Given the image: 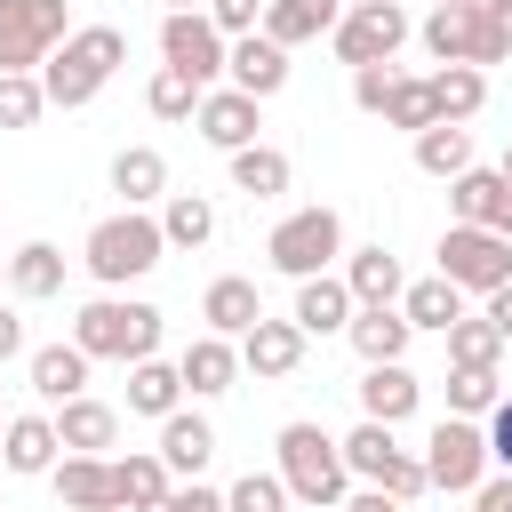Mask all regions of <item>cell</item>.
<instances>
[{
  "mask_svg": "<svg viewBox=\"0 0 512 512\" xmlns=\"http://www.w3.org/2000/svg\"><path fill=\"white\" fill-rule=\"evenodd\" d=\"M120 64H128V32H120V24H72V32L48 48L40 88H48V104L80 112V104H96V96L112 88Z\"/></svg>",
  "mask_w": 512,
  "mask_h": 512,
  "instance_id": "6da1fadb",
  "label": "cell"
},
{
  "mask_svg": "<svg viewBox=\"0 0 512 512\" xmlns=\"http://www.w3.org/2000/svg\"><path fill=\"white\" fill-rule=\"evenodd\" d=\"M72 344L88 352V360H152L160 352V312L144 304V296H96V304H80L72 312Z\"/></svg>",
  "mask_w": 512,
  "mask_h": 512,
  "instance_id": "7a4b0ae2",
  "label": "cell"
},
{
  "mask_svg": "<svg viewBox=\"0 0 512 512\" xmlns=\"http://www.w3.org/2000/svg\"><path fill=\"white\" fill-rule=\"evenodd\" d=\"M280 480H288V496L296 504H320V512H336L344 504V488H352V472H344V448L320 432V424H280Z\"/></svg>",
  "mask_w": 512,
  "mask_h": 512,
  "instance_id": "3957f363",
  "label": "cell"
},
{
  "mask_svg": "<svg viewBox=\"0 0 512 512\" xmlns=\"http://www.w3.org/2000/svg\"><path fill=\"white\" fill-rule=\"evenodd\" d=\"M88 272L104 280V288H128V280H144L160 256H168V240H160V216H144V208H120V216H104V224H88Z\"/></svg>",
  "mask_w": 512,
  "mask_h": 512,
  "instance_id": "277c9868",
  "label": "cell"
},
{
  "mask_svg": "<svg viewBox=\"0 0 512 512\" xmlns=\"http://www.w3.org/2000/svg\"><path fill=\"white\" fill-rule=\"evenodd\" d=\"M416 32H424V48H432L440 64H480V72H488V64L512 56V24H504V16H480L472 0H432V16H424Z\"/></svg>",
  "mask_w": 512,
  "mask_h": 512,
  "instance_id": "5b68a950",
  "label": "cell"
},
{
  "mask_svg": "<svg viewBox=\"0 0 512 512\" xmlns=\"http://www.w3.org/2000/svg\"><path fill=\"white\" fill-rule=\"evenodd\" d=\"M264 256H272V272H288V280H312V272H336V256H344V216L336 208H288L280 224H272V240H264Z\"/></svg>",
  "mask_w": 512,
  "mask_h": 512,
  "instance_id": "8992f818",
  "label": "cell"
},
{
  "mask_svg": "<svg viewBox=\"0 0 512 512\" xmlns=\"http://www.w3.org/2000/svg\"><path fill=\"white\" fill-rule=\"evenodd\" d=\"M336 448H344V472H352V480H368V488H384V496H400V504L424 496V456H408V448L392 440V424H368V416H360V432H344Z\"/></svg>",
  "mask_w": 512,
  "mask_h": 512,
  "instance_id": "52a82bcc",
  "label": "cell"
},
{
  "mask_svg": "<svg viewBox=\"0 0 512 512\" xmlns=\"http://www.w3.org/2000/svg\"><path fill=\"white\" fill-rule=\"evenodd\" d=\"M408 32H416V24H408L400 0H352V8L328 24V48H336V64H392Z\"/></svg>",
  "mask_w": 512,
  "mask_h": 512,
  "instance_id": "ba28073f",
  "label": "cell"
},
{
  "mask_svg": "<svg viewBox=\"0 0 512 512\" xmlns=\"http://www.w3.org/2000/svg\"><path fill=\"white\" fill-rule=\"evenodd\" d=\"M440 280H456L464 296H488L512 280V240L488 224H448L440 232Z\"/></svg>",
  "mask_w": 512,
  "mask_h": 512,
  "instance_id": "9c48e42d",
  "label": "cell"
},
{
  "mask_svg": "<svg viewBox=\"0 0 512 512\" xmlns=\"http://www.w3.org/2000/svg\"><path fill=\"white\" fill-rule=\"evenodd\" d=\"M488 480V432L472 416H440L432 440H424V488H448V496H472Z\"/></svg>",
  "mask_w": 512,
  "mask_h": 512,
  "instance_id": "30bf717a",
  "label": "cell"
},
{
  "mask_svg": "<svg viewBox=\"0 0 512 512\" xmlns=\"http://www.w3.org/2000/svg\"><path fill=\"white\" fill-rule=\"evenodd\" d=\"M64 32H72L64 0H0V72H40Z\"/></svg>",
  "mask_w": 512,
  "mask_h": 512,
  "instance_id": "8fae6325",
  "label": "cell"
},
{
  "mask_svg": "<svg viewBox=\"0 0 512 512\" xmlns=\"http://www.w3.org/2000/svg\"><path fill=\"white\" fill-rule=\"evenodd\" d=\"M224 32L208 24V8H168L160 16V56H168V72H184L192 88H216L224 80Z\"/></svg>",
  "mask_w": 512,
  "mask_h": 512,
  "instance_id": "7c38bea8",
  "label": "cell"
},
{
  "mask_svg": "<svg viewBox=\"0 0 512 512\" xmlns=\"http://www.w3.org/2000/svg\"><path fill=\"white\" fill-rule=\"evenodd\" d=\"M304 344H312V336H304L296 320H264V312H256V328L240 336V368H248L256 384H280V376L304 368Z\"/></svg>",
  "mask_w": 512,
  "mask_h": 512,
  "instance_id": "4fadbf2b",
  "label": "cell"
},
{
  "mask_svg": "<svg viewBox=\"0 0 512 512\" xmlns=\"http://www.w3.org/2000/svg\"><path fill=\"white\" fill-rule=\"evenodd\" d=\"M224 80H232L240 96H256V104L280 96V88H288V48L264 40V32H240V40L224 48Z\"/></svg>",
  "mask_w": 512,
  "mask_h": 512,
  "instance_id": "5bb4252c",
  "label": "cell"
},
{
  "mask_svg": "<svg viewBox=\"0 0 512 512\" xmlns=\"http://www.w3.org/2000/svg\"><path fill=\"white\" fill-rule=\"evenodd\" d=\"M416 400H424V384L408 376V360H368V376H360V416L368 424H408L416 416Z\"/></svg>",
  "mask_w": 512,
  "mask_h": 512,
  "instance_id": "9a60e30c",
  "label": "cell"
},
{
  "mask_svg": "<svg viewBox=\"0 0 512 512\" xmlns=\"http://www.w3.org/2000/svg\"><path fill=\"white\" fill-rule=\"evenodd\" d=\"M192 128H200L216 152H240V144H256V96H240L232 80H224V88H200Z\"/></svg>",
  "mask_w": 512,
  "mask_h": 512,
  "instance_id": "2e32d148",
  "label": "cell"
},
{
  "mask_svg": "<svg viewBox=\"0 0 512 512\" xmlns=\"http://www.w3.org/2000/svg\"><path fill=\"white\" fill-rule=\"evenodd\" d=\"M48 416H56V440H64V456H104V448L120 440V408H104V400H88V392L56 400Z\"/></svg>",
  "mask_w": 512,
  "mask_h": 512,
  "instance_id": "e0dca14e",
  "label": "cell"
},
{
  "mask_svg": "<svg viewBox=\"0 0 512 512\" xmlns=\"http://www.w3.org/2000/svg\"><path fill=\"white\" fill-rule=\"evenodd\" d=\"M208 456H216V424H208L200 408H168V416H160V464H168L176 480H200Z\"/></svg>",
  "mask_w": 512,
  "mask_h": 512,
  "instance_id": "ac0fdd59",
  "label": "cell"
},
{
  "mask_svg": "<svg viewBox=\"0 0 512 512\" xmlns=\"http://www.w3.org/2000/svg\"><path fill=\"white\" fill-rule=\"evenodd\" d=\"M176 376H184L192 400H216V392H232V376H240V344H232V336H192V344L176 352Z\"/></svg>",
  "mask_w": 512,
  "mask_h": 512,
  "instance_id": "d6986e66",
  "label": "cell"
},
{
  "mask_svg": "<svg viewBox=\"0 0 512 512\" xmlns=\"http://www.w3.org/2000/svg\"><path fill=\"white\" fill-rule=\"evenodd\" d=\"M304 336H344V320H352V288H344V272H312V280H296V312H288Z\"/></svg>",
  "mask_w": 512,
  "mask_h": 512,
  "instance_id": "ffe728a7",
  "label": "cell"
},
{
  "mask_svg": "<svg viewBox=\"0 0 512 512\" xmlns=\"http://www.w3.org/2000/svg\"><path fill=\"white\" fill-rule=\"evenodd\" d=\"M56 456H64L56 416H8V432H0V464H8V472L40 480V472H56Z\"/></svg>",
  "mask_w": 512,
  "mask_h": 512,
  "instance_id": "44dd1931",
  "label": "cell"
},
{
  "mask_svg": "<svg viewBox=\"0 0 512 512\" xmlns=\"http://www.w3.org/2000/svg\"><path fill=\"white\" fill-rule=\"evenodd\" d=\"M112 192H120V208L168 200V160H160V144H120V152H112Z\"/></svg>",
  "mask_w": 512,
  "mask_h": 512,
  "instance_id": "7402d4cb",
  "label": "cell"
},
{
  "mask_svg": "<svg viewBox=\"0 0 512 512\" xmlns=\"http://www.w3.org/2000/svg\"><path fill=\"white\" fill-rule=\"evenodd\" d=\"M344 288H352V304H400L408 272H400V256L376 240V248H344Z\"/></svg>",
  "mask_w": 512,
  "mask_h": 512,
  "instance_id": "603a6c76",
  "label": "cell"
},
{
  "mask_svg": "<svg viewBox=\"0 0 512 512\" xmlns=\"http://www.w3.org/2000/svg\"><path fill=\"white\" fill-rule=\"evenodd\" d=\"M256 312H264V296H256V280H240V272L208 280V296H200V320H208V336H232V344L256 328Z\"/></svg>",
  "mask_w": 512,
  "mask_h": 512,
  "instance_id": "cb8c5ba5",
  "label": "cell"
},
{
  "mask_svg": "<svg viewBox=\"0 0 512 512\" xmlns=\"http://www.w3.org/2000/svg\"><path fill=\"white\" fill-rule=\"evenodd\" d=\"M344 336H352V352H360V360H400L416 328H408V312H400V304H352Z\"/></svg>",
  "mask_w": 512,
  "mask_h": 512,
  "instance_id": "d4e9b609",
  "label": "cell"
},
{
  "mask_svg": "<svg viewBox=\"0 0 512 512\" xmlns=\"http://www.w3.org/2000/svg\"><path fill=\"white\" fill-rule=\"evenodd\" d=\"M168 488H176V472L160 464V448H128V456H112V496H120V512H152Z\"/></svg>",
  "mask_w": 512,
  "mask_h": 512,
  "instance_id": "484cf974",
  "label": "cell"
},
{
  "mask_svg": "<svg viewBox=\"0 0 512 512\" xmlns=\"http://www.w3.org/2000/svg\"><path fill=\"white\" fill-rule=\"evenodd\" d=\"M24 376H32V392L56 408V400L88 392V352H80V344H40V352H24Z\"/></svg>",
  "mask_w": 512,
  "mask_h": 512,
  "instance_id": "4316f807",
  "label": "cell"
},
{
  "mask_svg": "<svg viewBox=\"0 0 512 512\" xmlns=\"http://www.w3.org/2000/svg\"><path fill=\"white\" fill-rule=\"evenodd\" d=\"M56 496L72 504V512H120V496H112V464L104 456H56Z\"/></svg>",
  "mask_w": 512,
  "mask_h": 512,
  "instance_id": "83f0119b",
  "label": "cell"
},
{
  "mask_svg": "<svg viewBox=\"0 0 512 512\" xmlns=\"http://www.w3.org/2000/svg\"><path fill=\"white\" fill-rule=\"evenodd\" d=\"M344 16V0H264V40H280V48H304V40H320L328 24Z\"/></svg>",
  "mask_w": 512,
  "mask_h": 512,
  "instance_id": "f1b7e54d",
  "label": "cell"
},
{
  "mask_svg": "<svg viewBox=\"0 0 512 512\" xmlns=\"http://www.w3.org/2000/svg\"><path fill=\"white\" fill-rule=\"evenodd\" d=\"M56 288H64V248H56V240H24V248L8 256V296L48 304Z\"/></svg>",
  "mask_w": 512,
  "mask_h": 512,
  "instance_id": "f546056e",
  "label": "cell"
},
{
  "mask_svg": "<svg viewBox=\"0 0 512 512\" xmlns=\"http://www.w3.org/2000/svg\"><path fill=\"white\" fill-rule=\"evenodd\" d=\"M168 408H184V376H176V360H128V416H168Z\"/></svg>",
  "mask_w": 512,
  "mask_h": 512,
  "instance_id": "4dcf8cb0",
  "label": "cell"
},
{
  "mask_svg": "<svg viewBox=\"0 0 512 512\" xmlns=\"http://www.w3.org/2000/svg\"><path fill=\"white\" fill-rule=\"evenodd\" d=\"M232 160V192H248V200H280L288 192V152L280 144H240V152H224Z\"/></svg>",
  "mask_w": 512,
  "mask_h": 512,
  "instance_id": "1f68e13d",
  "label": "cell"
},
{
  "mask_svg": "<svg viewBox=\"0 0 512 512\" xmlns=\"http://www.w3.org/2000/svg\"><path fill=\"white\" fill-rule=\"evenodd\" d=\"M424 88H432V112L440 120H472L488 104V72L480 64H440V72H424Z\"/></svg>",
  "mask_w": 512,
  "mask_h": 512,
  "instance_id": "d6a6232c",
  "label": "cell"
},
{
  "mask_svg": "<svg viewBox=\"0 0 512 512\" xmlns=\"http://www.w3.org/2000/svg\"><path fill=\"white\" fill-rule=\"evenodd\" d=\"M416 168L440 176V184L464 176V168H472V128H464V120H432V128H416Z\"/></svg>",
  "mask_w": 512,
  "mask_h": 512,
  "instance_id": "836d02e7",
  "label": "cell"
},
{
  "mask_svg": "<svg viewBox=\"0 0 512 512\" xmlns=\"http://www.w3.org/2000/svg\"><path fill=\"white\" fill-rule=\"evenodd\" d=\"M160 240L168 248H208L216 240V200L208 192H168L160 200Z\"/></svg>",
  "mask_w": 512,
  "mask_h": 512,
  "instance_id": "e575fe53",
  "label": "cell"
},
{
  "mask_svg": "<svg viewBox=\"0 0 512 512\" xmlns=\"http://www.w3.org/2000/svg\"><path fill=\"white\" fill-rule=\"evenodd\" d=\"M400 312H408V328H432V336H440L448 320H464V288L440 280V272H432V280H408V288H400Z\"/></svg>",
  "mask_w": 512,
  "mask_h": 512,
  "instance_id": "d590c367",
  "label": "cell"
},
{
  "mask_svg": "<svg viewBox=\"0 0 512 512\" xmlns=\"http://www.w3.org/2000/svg\"><path fill=\"white\" fill-rule=\"evenodd\" d=\"M440 336H448V368H496V360H504V336H496L488 312H480V320L464 312V320H448Z\"/></svg>",
  "mask_w": 512,
  "mask_h": 512,
  "instance_id": "8d00e7d4",
  "label": "cell"
},
{
  "mask_svg": "<svg viewBox=\"0 0 512 512\" xmlns=\"http://www.w3.org/2000/svg\"><path fill=\"white\" fill-rule=\"evenodd\" d=\"M496 200H504V176H496V168H464V176H448V216H456V224H488Z\"/></svg>",
  "mask_w": 512,
  "mask_h": 512,
  "instance_id": "74e56055",
  "label": "cell"
},
{
  "mask_svg": "<svg viewBox=\"0 0 512 512\" xmlns=\"http://www.w3.org/2000/svg\"><path fill=\"white\" fill-rule=\"evenodd\" d=\"M384 128H400V136H416V128H432L440 112H432V88L424 80H392V96H384V112H376Z\"/></svg>",
  "mask_w": 512,
  "mask_h": 512,
  "instance_id": "f35d334b",
  "label": "cell"
},
{
  "mask_svg": "<svg viewBox=\"0 0 512 512\" xmlns=\"http://www.w3.org/2000/svg\"><path fill=\"white\" fill-rule=\"evenodd\" d=\"M40 112H48L40 72H0V128H32Z\"/></svg>",
  "mask_w": 512,
  "mask_h": 512,
  "instance_id": "ab89813d",
  "label": "cell"
},
{
  "mask_svg": "<svg viewBox=\"0 0 512 512\" xmlns=\"http://www.w3.org/2000/svg\"><path fill=\"white\" fill-rule=\"evenodd\" d=\"M296 496H288V480L280 472H240L232 488H224V512H288Z\"/></svg>",
  "mask_w": 512,
  "mask_h": 512,
  "instance_id": "60d3db41",
  "label": "cell"
},
{
  "mask_svg": "<svg viewBox=\"0 0 512 512\" xmlns=\"http://www.w3.org/2000/svg\"><path fill=\"white\" fill-rule=\"evenodd\" d=\"M144 112H152V120H192V112H200V88H192L184 72H168V64H160V72H152V88H144Z\"/></svg>",
  "mask_w": 512,
  "mask_h": 512,
  "instance_id": "b9f144b4",
  "label": "cell"
},
{
  "mask_svg": "<svg viewBox=\"0 0 512 512\" xmlns=\"http://www.w3.org/2000/svg\"><path fill=\"white\" fill-rule=\"evenodd\" d=\"M496 368H448V416H488L496 408Z\"/></svg>",
  "mask_w": 512,
  "mask_h": 512,
  "instance_id": "7bdbcfd3",
  "label": "cell"
},
{
  "mask_svg": "<svg viewBox=\"0 0 512 512\" xmlns=\"http://www.w3.org/2000/svg\"><path fill=\"white\" fill-rule=\"evenodd\" d=\"M200 8H208V24H216L224 40H240V32L264 24V0H200Z\"/></svg>",
  "mask_w": 512,
  "mask_h": 512,
  "instance_id": "ee69618b",
  "label": "cell"
},
{
  "mask_svg": "<svg viewBox=\"0 0 512 512\" xmlns=\"http://www.w3.org/2000/svg\"><path fill=\"white\" fill-rule=\"evenodd\" d=\"M480 432H488V472H512V392H496Z\"/></svg>",
  "mask_w": 512,
  "mask_h": 512,
  "instance_id": "f6af8a7d",
  "label": "cell"
},
{
  "mask_svg": "<svg viewBox=\"0 0 512 512\" xmlns=\"http://www.w3.org/2000/svg\"><path fill=\"white\" fill-rule=\"evenodd\" d=\"M392 80H400L392 64H352V104H360V112H384V96H392Z\"/></svg>",
  "mask_w": 512,
  "mask_h": 512,
  "instance_id": "bcb514c9",
  "label": "cell"
},
{
  "mask_svg": "<svg viewBox=\"0 0 512 512\" xmlns=\"http://www.w3.org/2000/svg\"><path fill=\"white\" fill-rule=\"evenodd\" d=\"M472 512H512V472L480 480V488H472Z\"/></svg>",
  "mask_w": 512,
  "mask_h": 512,
  "instance_id": "7dc6e473",
  "label": "cell"
},
{
  "mask_svg": "<svg viewBox=\"0 0 512 512\" xmlns=\"http://www.w3.org/2000/svg\"><path fill=\"white\" fill-rule=\"evenodd\" d=\"M8 360H24V320L0 304V368H8Z\"/></svg>",
  "mask_w": 512,
  "mask_h": 512,
  "instance_id": "c3c4849f",
  "label": "cell"
},
{
  "mask_svg": "<svg viewBox=\"0 0 512 512\" xmlns=\"http://www.w3.org/2000/svg\"><path fill=\"white\" fill-rule=\"evenodd\" d=\"M488 320H496V336L512 344V280H504V288H488Z\"/></svg>",
  "mask_w": 512,
  "mask_h": 512,
  "instance_id": "681fc988",
  "label": "cell"
},
{
  "mask_svg": "<svg viewBox=\"0 0 512 512\" xmlns=\"http://www.w3.org/2000/svg\"><path fill=\"white\" fill-rule=\"evenodd\" d=\"M344 512H408V504H400V496H384V488H368V496H352Z\"/></svg>",
  "mask_w": 512,
  "mask_h": 512,
  "instance_id": "f907efd6",
  "label": "cell"
},
{
  "mask_svg": "<svg viewBox=\"0 0 512 512\" xmlns=\"http://www.w3.org/2000/svg\"><path fill=\"white\" fill-rule=\"evenodd\" d=\"M488 232H504V240H512V184H504V200L488 208Z\"/></svg>",
  "mask_w": 512,
  "mask_h": 512,
  "instance_id": "816d5d0a",
  "label": "cell"
},
{
  "mask_svg": "<svg viewBox=\"0 0 512 512\" xmlns=\"http://www.w3.org/2000/svg\"><path fill=\"white\" fill-rule=\"evenodd\" d=\"M472 8H480V16H504V24H512V0H472Z\"/></svg>",
  "mask_w": 512,
  "mask_h": 512,
  "instance_id": "f5cc1de1",
  "label": "cell"
},
{
  "mask_svg": "<svg viewBox=\"0 0 512 512\" xmlns=\"http://www.w3.org/2000/svg\"><path fill=\"white\" fill-rule=\"evenodd\" d=\"M496 176H504V184H512V144H504V168H496Z\"/></svg>",
  "mask_w": 512,
  "mask_h": 512,
  "instance_id": "db71d44e",
  "label": "cell"
},
{
  "mask_svg": "<svg viewBox=\"0 0 512 512\" xmlns=\"http://www.w3.org/2000/svg\"><path fill=\"white\" fill-rule=\"evenodd\" d=\"M0 288H8V256H0Z\"/></svg>",
  "mask_w": 512,
  "mask_h": 512,
  "instance_id": "11a10c76",
  "label": "cell"
},
{
  "mask_svg": "<svg viewBox=\"0 0 512 512\" xmlns=\"http://www.w3.org/2000/svg\"><path fill=\"white\" fill-rule=\"evenodd\" d=\"M288 512H320V504H288Z\"/></svg>",
  "mask_w": 512,
  "mask_h": 512,
  "instance_id": "9f6ffc18",
  "label": "cell"
},
{
  "mask_svg": "<svg viewBox=\"0 0 512 512\" xmlns=\"http://www.w3.org/2000/svg\"><path fill=\"white\" fill-rule=\"evenodd\" d=\"M168 8H200V0H168Z\"/></svg>",
  "mask_w": 512,
  "mask_h": 512,
  "instance_id": "6f0895ef",
  "label": "cell"
},
{
  "mask_svg": "<svg viewBox=\"0 0 512 512\" xmlns=\"http://www.w3.org/2000/svg\"><path fill=\"white\" fill-rule=\"evenodd\" d=\"M0 432H8V408H0Z\"/></svg>",
  "mask_w": 512,
  "mask_h": 512,
  "instance_id": "680465c9",
  "label": "cell"
}]
</instances>
